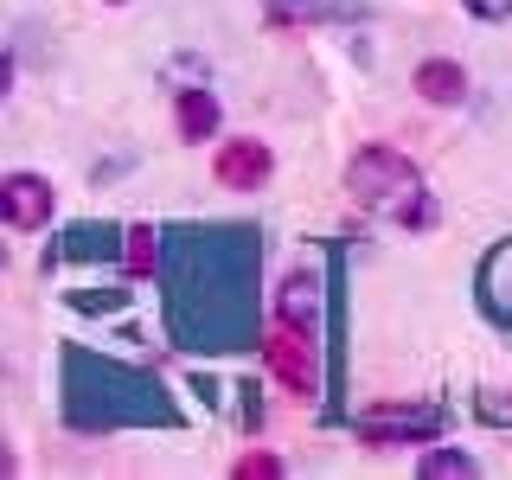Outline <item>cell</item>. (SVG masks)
Wrapping results in <instances>:
<instances>
[{
  "mask_svg": "<svg viewBox=\"0 0 512 480\" xmlns=\"http://www.w3.org/2000/svg\"><path fill=\"white\" fill-rule=\"evenodd\" d=\"M71 237H77V244H71V256H96V250L109 256V250H116V231H109V224H103V231H96V224H77Z\"/></svg>",
  "mask_w": 512,
  "mask_h": 480,
  "instance_id": "12",
  "label": "cell"
},
{
  "mask_svg": "<svg viewBox=\"0 0 512 480\" xmlns=\"http://www.w3.org/2000/svg\"><path fill=\"white\" fill-rule=\"evenodd\" d=\"M212 128H218L212 90H186V96H180V141H205Z\"/></svg>",
  "mask_w": 512,
  "mask_h": 480,
  "instance_id": "10",
  "label": "cell"
},
{
  "mask_svg": "<svg viewBox=\"0 0 512 480\" xmlns=\"http://www.w3.org/2000/svg\"><path fill=\"white\" fill-rule=\"evenodd\" d=\"M314 314H320V276H308V269H295L282 288V320H295V327L314 333Z\"/></svg>",
  "mask_w": 512,
  "mask_h": 480,
  "instance_id": "9",
  "label": "cell"
},
{
  "mask_svg": "<svg viewBox=\"0 0 512 480\" xmlns=\"http://www.w3.org/2000/svg\"><path fill=\"white\" fill-rule=\"evenodd\" d=\"M346 192L359 199V212L372 218H391V224H429V199H423V180L404 154L391 148H365L352 154L346 167Z\"/></svg>",
  "mask_w": 512,
  "mask_h": 480,
  "instance_id": "3",
  "label": "cell"
},
{
  "mask_svg": "<svg viewBox=\"0 0 512 480\" xmlns=\"http://www.w3.org/2000/svg\"><path fill=\"white\" fill-rule=\"evenodd\" d=\"M256 224H173L160 237V308L186 352H237L256 340Z\"/></svg>",
  "mask_w": 512,
  "mask_h": 480,
  "instance_id": "1",
  "label": "cell"
},
{
  "mask_svg": "<svg viewBox=\"0 0 512 480\" xmlns=\"http://www.w3.org/2000/svg\"><path fill=\"white\" fill-rule=\"evenodd\" d=\"M0 205H7V224H20V231H39V224L52 218V186H45L39 173H13V180L0 186Z\"/></svg>",
  "mask_w": 512,
  "mask_h": 480,
  "instance_id": "6",
  "label": "cell"
},
{
  "mask_svg": "<svg viewBox=\"0 0 512 480\" xmlns=\"http://www.w3.org/2000/svg\"><path fill=\"white\" fill-rule=\"evenodd\" d=\"M474 20H512V0H468Z\"/></svg>",
  "mask_w": 512,
  "mask_h": 480,
  "instance_id": "15",
  "label": "cell"
},
{
  "mask_svg": "<svg viewBox=\"0 0 512 480\" xmlns=\"http://www.w3.org/2000/svg\"><path fill=\"white\" fill-rule=\"evenodd\" d=\"M416 90H423L429 103H461V96H468V71L448 64V58H429L423 71H416Z\"/></svg>",
  "mask_w": 512,
  "mask_h": 480,
  "instance_id": "7",
  "label": "cell"
},
{
  "mask_svg": "<svg viewBox=\"0 0 512 480\" xmlns=\"http://www.w3.org/2000/svg\"><path fill=\"white\" fill-rule=\"evenodd\" d=\"M423 474H474V461H468V455H455V448H442V455H429V461H423Z\"/></svg>",
  "mask_w": 512,
  "mask_h": 480,
  "instance_id": "13",
  "label": "cell"
},
{
  "mask_svg": "<svg viewBox=\"0 0 512 480\" xmlns=\"http://www.w3.org/2000/svg\"><path fill=\"white\" fill-rule=\"evenodd\" d=\"M237 474H244V480H256V474H282V461H276V455H244V461H237Z\"/></svg>",
  "mask_w": 512,
  "mask_h": 480,
  "instance_id": "14",
  "label": "cell"
},
{
  "mask_svg": "<svg viewBox=\"0 0 512 480\" xmlns=\"http://www.w3.org/2000/svg\"><path fill=\"white\" fill-rule=\"evenodd\" d=\"M263 359L288 391H301V397L320 391V333H308V327H295V320L276 314V327L263 333Z\"/></svg>",
  "mask_w": 512,
  "mask_h": 480,
  "instance_id": "4",
  "label": "cell"
},
{
  "mask_svg": "<svg viewBox=\"0 0 512 480\" xmlns=\"http://www.w3.org/2000/svg\"><path fill=\"white\" fill-rule=\"evenodd\" d=\"M480 295H487V308L512 320V244H500L487 256V269H480Z\"/></svg>",
  "mask_w": 512,
  "mask_h": 480,
  "instance_id": "8",
  "label": "cell"
},
{
  "mask_svg": "<svg viewBox=\"0 0 512 480\" xmlns=\"http://www.w3.org/2000/svg\"><path fill=\"white\" fill-rule=\"evenodd\" d=\"M173 416L180 410L160 391V378L116 359H96L84 346L64 352V423L71 429H148V423L167 429Z\"/></svg>",
  "mask_w": 512,
  "mask_h": 480,
  "instance_id": "2",
  "label": "cell"
},
{
  "mask_svg": "<svg viewBox=\"0 0 512 480\" xmlns=\"http://www.w3.org/2000/svg\"><path fill=\"white\" fill-rule=\"evenodd\" d=\"M160 237L167 231H154V224H128V269H135V276H148L160 263Z\"/></svg>",
  "mask_w": 512,
  "mask_h": 480,
  "instance_id": "11",
  "label": "cell"
},
{
  "mask_svg": "<svg viewBox=\"0 0 512 480\" xmlns=\"http://www.w3.org/2000/svg\"><path fill=\"white\" fill-rule=\"evenodd\" d=\"M212 167H218V186L250 192V186H263V180H269V167H276V160H269L263 141H224Z\"/></svg>",
  "mask_w": 512,
  "mask_h": 480,
  "instance_id": "5",
  "label": "cell"
}]
</instances>
